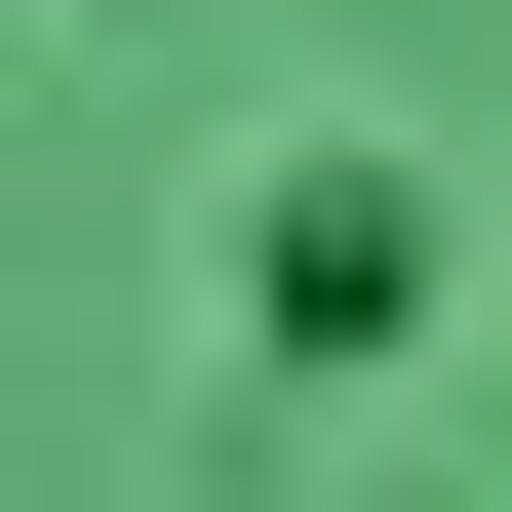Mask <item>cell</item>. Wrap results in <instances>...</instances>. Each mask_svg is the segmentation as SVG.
<instances>
[{
  "instance_id": "obj_1",
  "label": "cell",
  "mask_w": 512,
  "mask_h": 512,
  "mask_svg": "<svg viewBox=\"0 0 512 512\" xmlns=\"http://www.w3.org/2000/svg\"><path fill=\"white\" fill-rule=\"evenodd\" d=\"M237 237H276V316H316V355H355V316H394V276H434V197H394V158H276V197H237Z\"/></svg>"
}]
</instances>
